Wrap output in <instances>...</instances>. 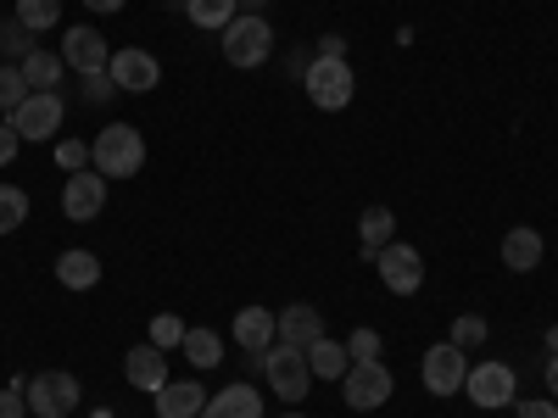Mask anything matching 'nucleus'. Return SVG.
Instances as JSON below:
<instances>
[{
  "instance_id": "obj_1",
  "label": "nucleus",
  "mask_w": 558,
  "mask_h": 418,
  "mask_svg": "<svg viewBox=\"0 0 558 418\" xmlns=\"http://www.w3.org/2000/svg\"><path fill=\"white\" fill-rule=\"evenodd\" d=\"M89 168H96L107 184L112 179H134L146 168V134L134 123H107L96 139H89Z\"/></svg>"
},
{
  "instance_id": "obj_2",
  "label": "nucleus",
  "mask_w": 558,
  "mask_h": 418,
  "mask_svg": "<svg viewBox=\"0 0 558 418\" xmlns=\"http://www.w3.org/2000/svg\"><path fill=\"white\" fill-rule=\"evenodd\" d=\"M302 89L318 112H347L352 96H357V73L352 62H336V57H313L307 73H302Z\"/></svg>"
},
{
  "instance_id": "obj_3",
  "label": "nucleus",
  "mask_w": 558,
  "mask_h": 418,
  "mask_svg": "<svg viewBox=\"0 0 558 418\" xmlns=\"http://www.w3.org/2000/svg\"><path fill=\"white\" fill-rule=\"evenodd\" d=\"M268 57H274V28H268V17L235 12V23L223 28V62L241 67V73H252V67H263Z\"/></svg>"
},
{
  "instance_id": "obj_4",
  "label": "nucleus",
  "mask_w": 558,
  "mask_h": 418,
  "mask_svg": "<svg viewBox=\"0 0 558 418\" xmlns=\"http://www.w3.org/2000/svg\"><path fill=\"white\" fill-rule=\"evenodd\" d=\"M263 380H268V391L279 396V402H302L307 391H313V368H307V352L302 346H268L263 352Z\"/></svg>"
},
{
  "instance_id": "obj_5",
  "label": "nucleus",
  "mask_w": 558,
  "mask_h": 418,
  "mask_svg": "<svg viewBox=\"0 0 558 418\" xmlns=\"http://www.w3.org/2000/svg\"><path fill=\"white\" fill-rule=\"evenodd\" d=\"M391 391H397V374H391L380 357L352 362V368H347V380H341V396H347L352 413H375V407H386Z\"/></svg>"
},
{
  "instance_id": "obj_6",
  "label": "nucleus",
  "mask_w": 558,
  "mask_h": 418,
  "mask_svg": "<svg viewBox=\"0 0 558 418\" xmlns=\"http://www.w3.org/2000/svg\"><path fill=\"white\" fill-rule=\"evenodd\" d=\"M418 380H425L430 396H458L463 380H470V352L441 341V346H425V357H418Z\"/></svg>"
},
{
  "instance_id": "obj_7",
  "label": "nucleus",
  "mask_w": 558,
  "mask_h": 418,
  "mask_svg": "<svg viewBox=\"0 0 558 418\" xmlns=\"http://www.w3.org/2000/svg\"><path fill=\"white\" fill-rule=\"evenodd\" d=\"M62 96H57V89H34V96L7 118L12 128H17V139H23V146H45V139H57V128H62Z\"/></svg>"
},
{
  "instance_id": "obj_8",
  "label": "nucleus",
  "mask_w": 558,
  "mask_h": 418,
  "mask_svg": "<svg viewBox=\"0 0 558 418\" xmlns=\"http://www.w3.org/2000/svg\"><path fill=\"white\" fill-rule=\"evenodd\" d=\"M514 391H520V380H514V368L508 362H470V380H463V396H470L481 413H497V407H514Z\"/></svg>"
},
{
  "instance_id": "obj_9",
  "label": "nucleus",
  "mask_w": 558,
  "mask_h": 418,
  "mask_svg": "<svg viewBox=\"0 0 558 418\" xmlns=\"http://www.w3.org/2000/svg\"><path fill=\"white\" fill-rule=\"evenodd\" d=\"M78 396H84V385H78V374H68V368H51V374L28 380V413L34 418H68L78 407Z\"/></svg>"
},
{
  "instance_id": "obj_10",
  "label": "nucleus",
  "mask_w": 558,
  "mask_h": 418,
  "mask_svg": "<svg viewBox=\"0 0 558 418\" xmlns=\"http://www.w3.org/2000/svg\"><path fill=\"white\" fill-rule=\"evenodd\" d=\"M375 273H380V285L391 296H413L418 285H425V257H418L413 246L391 241L386 251H375Z\"/></svg>"
},
{
  "instance_id": "obj_11",
  "label": "nucleus",
  "mask_w": 558,
  "mask_h": 418,
  "mask_svg": "<svg viewBox=\"0 0 558 418\" xmlns=\"http://www.w3.org/2000/svg\"><path fill=\"white\" fill-rule=\"evenodd\" d=\"M107 78L118 89H129V96H146V89L162 84V62L151 51H140V45H123V51H112V62H107Z\"/></svg>"
},
{
  "instance_id": "obj_12",
  "label": "nucleus",
  "mask_w": 558,
  "mask_h": 418,
  "mask_svg": "<svg viewBox=\"0 0 558 418\" xmlns=\"http://www.w3.org/2000/svg\"><path fill=\"white\" fill-rule=\"evenodd\" d=\"M62 62H68V73H107V62H112V45H107V34L101 28H89V23H78V28H68L62 34Z\"/></svg>"
},
{
  "instance_id": "obj_13",
  "label": "nucleus",
  "mask_w": 558,
  "mask_h": 418,
  "mask_svg": "<svg viewBox=\"0 0 558 418\" xmlns=\"http://www.w3.org/2000/svg\"><path fill=\"white\" fill-rule=\"evenodd\" d=\"M62 212H68L73 223H96V218L107 212V179H101L96 168L68 173V184H62Z\"/></svg>"
},
{
  "instance_id": "obj_14",
  "label": "nucleus",
  "mask_w": 558,
  "mask_h": 418,
  "mask_svg": "<svg viewBox=\"0 0 558 418\" xmlns=\"http://www.w3.org/2000/svg\"><path fill=\"white\" fill-rule=\"evenodd\" d=\"M274 341L279 346H313V341H324V312L313 307V302H291V307H279L274 312Z\"/></svg>"
},
{
  "instance_id": "obj_15",
  "label": "nucleus",
  "mask_w": 558,
  "mask_h": 418,
  "mask_svg": "<svg viewBox=\"0 0 558 418\" xmlns=\"http://www.w3.org/2000/svg\"><path fill=\"white\" fill-rule=\"evenodd\" d=\"M207 385L202 380H168L157 396H151V407H157V418H202V407H207Z\"/></svg>"
},
{
  "instance_id": "obj_16",
  "label": "nucleus",
  "mask_w": 558,
  "mask_h": 418,
  "mask_svg": "<svg viewBox=\"0 0 558 418\" xmlns=\"http://www.w3.org/2000/svg\"><path fill=\"white\" fill-rule=\"evenodd\" d=\"M123 380L134 385V391H162L168 385V352H157L151 341L146 346H129V357H123Z\"/></svg>"
},
{
  "instance_id": "obj_17",
  "label": "nucleus",
  "mask_w": 558,
  "mask_h": 418,
  "mask_svg": "<svg viewBox=\"0 0 558 418\" xmlns=\"http://www.w3.org/2000/svg\"><path fill=\"white\" fill-rule=\"evenodd\" d=\"M202 418H268V413H263V391H252V385H223V391L207 396Z\"/></svg>"
},
{
  "instance_id": "obj_18",
  "label": "nucleus",
  "mask_w": 558,
  "mask_h": 418,
  "mask_svg": "<svg viewBox=\"0 0 558 418\" xmlns=\"http://www.w3.org/2000/svg\"><path fill=\"white\" fill-rule=\"evenodd\" d=\"M57 285H62V291H96V285H101V257L84 251V246L62 251V257H57Z\"/></svg>"
},
{
  "instance_id": "obj_19",
  "label": "nucleus",
  "mask_w": 558,
  "mask_h": 418,
  "mask_svg": "<svg viewBox=\"0 0 558 418\" xmlns=\"http://www.w3.org/2000/svg\"><path fill=\"white\" fill-rule=\"evenodd\" d=\"M235 346L241 352H257V357L274 346V312L268 307H241L235 312Z\"/></svg>"
},
{
  "instance_id": "obj_20",
  "label": "nucleus",
  "mask_w": 558,
  "mask_h": 418,
  "mask_svg": "<svg viewBox=\"0 0 558 418\" xmlns=\"http://www.w3.org/2000/svg\"><path fill=\"white\" fill-rule=\"evenodd\" d=\"M542 235H536V229H508V235H502V268L508 273H531L536 262H542Z\"/></svg>"
},
{
  "instance_id": "obj_21",
  "label": "nucleus",
  "mask_w": 558,
  "mask_h": 418,
  "mask_svg": "<svg viewBox=\"0 0 558 418\" xmlns=\"http://www.w3.org/2000/svg\"><path fill=\"white\" fill-rule=\"evenodd\" d=\"M391 241H397V212H391V207H368V212L357 218V246H363V257L386 251Z\"/></svg>"
},
{
  "instance_id": "obj_22",
  "label": "nucleus",
  "mask_w": 558,
  "mask_h": 418,
  "mask_svg": "<svg viewBox=\"0 0 558 418\" xmlns=\"http://www.w3.org/2000/svg\"><path fill=\"white\" fill-rule=\"evenodd\" d=\"M307 368H313V380H347V368H352V352H347V341H313L307 346Z\"/></svg>"
},
{
  "instance_id": "obj_23",
  "label": "nucleus",
  "mask_w": 558,
  "mask_h": 418,
  "mask_svg": "<svg viewBox=\"0 0 558 418\" xmlns=\"http://www.w3.org/2000/svg\"><path fill=\"white\" fill-rule=\"evenodd\" d=\"M23 67V78H28V89H62V73H68V62H62V51H34L17 62Z\"/></svg>"
},
{
  "instance_id": "obj_24",
  "label": "nucleus",
  "mask_w": 558,
  "mask_h": 418,
  "mask_svg": "<svg viewBox=\"0 0 558 418\" xmlns=\"http://www.w3.org/2000/svg\"><path fill=\"white\" fill-rule=\"evenodd\" d=\"M179 352L191 357V368H218V362H223V335L196 323V330H184V346H179Z\"/></svg>"
},
{
  "instance_id": "obj_25",
  "label": "nucleus",
  "mask_w": 558,
  "mask_h": 418,
  "mask_svg": "<svg viewBox=\"0 0 558 418\" xmlns=\"http://www.w3.org/2000/svg\"><path fill=\"white\" fill-rule=\"evenodd\" d=\"M184 17H191L196 28H207V34H223L229 23H235V0H184Z\"/></svg>"
},
{
  "instance_id": "obj_26",
  "label": "nucleus",
  "mask_w": 558,
  "mask_h": 418,
  "mask_svg": "<svg viewBox=\"0 0 558 418\" xmlns=\"http://www.w3.org/2000/svg\"><path fill=\"white\" fill-rule=\"evenodd\" d=\"M12 7H17V23L28 34H45V28L62 23V0H12Z\"/></svg>"
},
{
  "instance_id": "obj_27",
  "label": "nucleus",
  "mask_w": 558,
  "mask_h": 418,
  "mask_svg": "<svg viewBox=\"0 0 558 418\" xmlns=\"http://www.w3.org/2000/svg\"><path fill=\"white\" fill-rule=\"evenodd\" d=\"M23 223H28V190L23 184H0V235H12Z\"/></svg>"
},
{
  "instance_id": "obj_28",
  "label": "nucleus",
  "mask_w": 558,
  "mask_h": 418,
  "mask_svg": "<svg viewBox=\"0 0 558 418\" xmlns=\"http://www.w3.org/2000/svg\"><path fill=\"white\" fill-rule=\"evenodd\" d=\"M28 96H34V89H28L23 67H17V62H12V67H0V118H12Z\"/></svg>"
},
{
  "instance_id": "obj_29",
  "label": "nucleus",
  "mask_w": 558,
  "mask_h": 418,
  "mask_svg": "<svg viewBox=\"0 0 558 418\" xmlns=\"http://www.w3.org/2000/svg\"><path fill=\"white\" fill-rule=\"evenodd\" d=\"M447 341H452V346H463V352H470V346H486V318H481V312H458Z\"/></svg>"
},
{
  "instance_id": "obj_30",
  "label": "nucleus",
  "mask_w": 558,
  "mask_h": 418,
  "mask_svg": "<svg viewBox=\"0 0 558 418\" xmlns=\"http://www.w3.org/2000/svg\"><path fill=\"white\" fill-rule=\"evenodd\" d=\"M151 346H157V352H179V346H184V318L157 312V318H151Z\"/></svg>"
},
{
  "instance_id": "obj_31",
  "label": "nucleus",
  "mask_w": 558,
  "mask_h": 418,
  "mask_svg": "<svg viewBox=\"0 0 558 418\" xmlns=\"http://www.w3.org/2000/svg\"><path fill=\"white\" fill-rule=\"evenodd\" d=\"M0 51H7V57H17V62H23V57L34 51V34H28V28H23V23L12 17L7 28H0Z\"/></svg>"
},
{
  "instance_id": "obj_32",
  "label": "nucleus",
  "mask_w": 558,
  "mask_h": 418,
  "mask_svg": "<svg viewBox=\"0 0 558 418\" xmlns=\"http://www.w3.org/2000/svg\"><path fill=\"white\" fill-rule=\"evenodd\" d=\"M380 346H386V341H380L375 330H368V323H363V330H352V335H347V352H352V362H368V357H380Z\"/></svg>"
},
{
  "instance_id": "obj_33",
  "label": "nucleus",
  "mask_w": 558,
  "mask_h": 418,
  "mask_svg": "<svg viewBox=\"0 0 558 418\" xmlns=\"http://www.w3.org/2000/svg\"><path fill=\"white\" fill-rule=\"evenodd\" d=\"M23 413H28V385L12 380L7 391H0V418H23Z\"/></svg>"
},
{
  "instance_id": "obj_34",
  "label": "nucleus",
  "mask_w": 558,
  "mask_h": 418,
  "mask_svg": "<svg viewBox=\"0 0 558 418\" xmlns=\"http://www.w3.org/2000/svg\"><path fill=\"white\" fill-rule=\"evenodd\" d=\"M57 162H62L68 173H84V162H89V146H84V139H62V146H57Z\"/></svg>"
},
{
  "instance_id": "obj_35",
  "label": "nucleus",
  "mask_w": 558,
  "mask_h": 418,
  "mask_svg": "<svg viewBox=\"0 0 558 418\" xmlns=\"http://www.w3.org/2000/svg\"><path fill=\"white\" fill-rule=\"evenodd\" d=\"M514 418H558V402H553V396H531V402H514Z\"/></svg>"
},
{
  "instance_id": "obj_36",
  "label": "nucleus",
  "mask_w": 558,
  "mask_h": 418,
  "mask_svg": "<svg viewBox=\"0 0 558 418\" xmlns=\"http://www.w3.org/2000/svg\"><path fill=\"white\" fill-rule=\"evenodd\" d=\"M17 151H23L17 128H12V123H0V168H12V162H17Z\"/></svg>"
},
{
  "instance_id": "obj_37",
  "label": "nucleus",
  "mask_w": 558,
  "mask_h": 418,
  "mask_svg": "<svg viewBox=\"0 0 558 418\" xmlns=\"http://www.w3.org/2000/svg\"><path fill=\"white\" fill-rule=\"evenodd\" d=\"M84 96H89V101H112L118 84H112L107 73H89V78H84Z\"/></svg>"
},
{
  "instance_id": "obj_38",
  "label": "nucleus",
  "mask_w": 558,
  "mask_h": 418,
  "mask_svg": "<svg viewBox=\"0 0 558 418\" xmlns=\"http://www.w3.org/2000/svg\"><path fill=\"white\" fill-rule=\"evenodd\" d=\"M313 57H336V62H347V34H324Z\"/></svg>"
},
{
  "instance_id": "obj_39",
  "label": "nucleus",
  "mask_w": 558,
  "mask_h": 418,
  "mask_svg": "<svg viewBox=\"0 0 558 418\" xmlns=\"http://www.w3.org/2000/svg\"><path fill=\"white\" fill-rule=\"evenodd\" d=\"M84 7H89V12H101V17H112V12L129 7V0H84Z\"/></svg>"
},
{
  "instance_id": "obj_40",
  "label": "nucleus",
  "mask_w": 558,
  "mask_h": 418,
  "mask_svg": "<svg viewBox=\"0 0 558 418\" xmlns=\"http://www.w3.org/2000/svg\"><path fill=\"white\" fill-rule=\"evenodd\" d=\"M547 396L558 402V352H547Z\"/></svg>"
},
{
  "instance_id": "obj_41",
  "label": "nucleus",
  "mask_w": 558,
  "mask_h": 418,
  "mask_svg": "<svg viewBox=\"0 0 558 418\" xmlns=\"http://www.w3.org/2000/svg\"><path fill=\"white\" fill-rule=\"evenodd\" d=\"M547 352H558V330H547Z\"/></svg>"
},
{
  "instance_id": "obj_42",
  "label": "nucleus",
  "mask_w": 558,
  "mask_h": 418,
  "mask_svg": "<svg viewBox=\"0 0 558 418\" xmlns=\"http://www.w3.org/2000/svg\"><path fill=\"white\" fill-rule=\"evenodd\" d=\"M279 418H307V413H279Z\"/></svg>"
}]
</instances>
